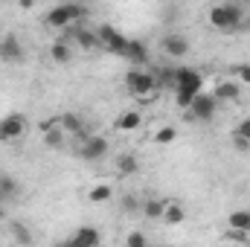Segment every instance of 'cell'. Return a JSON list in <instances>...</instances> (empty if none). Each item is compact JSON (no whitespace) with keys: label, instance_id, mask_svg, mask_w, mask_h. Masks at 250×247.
<instances>
[{"label":"cell","instance_id":"cell-34","mask_svg":"<svg viewBox=\"0 0 250 247\" xmlns=\"http://www.w3.org/2000/svg\"><path fill=\"white\" fill-rule=\"evenodd\" d=\"M123 209H125V212L140 209V204H137V198H134V195H125V198H123Z\"/></svg>","mask_w":250,"mask_h":247},{"label":"cell","instance_id":"cell-22","mask_svg":"<svg viewBox=\"0 0 250 247\" xmlns=\"http://www.w3.org/2000/svg\"><path fill=\"white\" fill-rule=\"evenodd\" d=\"M154 79H157V87H175V67H157Z\"/></svg>","mask_w":250,"mask_h":247},{"label":"cell","instance_id":"cell-14","mask_svg":"<svg viewBox=\"0 0 250 247\" xmlns=\"http://www.w3.org/2000/svg\"><path fill=\"white\" fill-rule=\"evenodd\" d=\"M47 26H53V29H64V26H70L73 23V18H70V6L64 3V6H53L50 12H47Z\"/></svg>","mask_w":250,"mask_h":247},{"label":"cell","instance_id":"cell-33","mask_svg":"<svg viewBox=\"0 0 250 247\" xmlns=\"http://www.w3.org/2000/svg\"><path fill=\"white\" fill-rule=\"evenodd\" d=\"M233 145H236L239 151H250V140L242 137V134H233Z\"/></svg>","mask_w":250,"mask_h":247},{"label":"cell","instance_id":"cell-2","mask_svg":"<svg viewBox=\"0 0 250 247\" xmlns=\"http://www.w3.org/2000/svg\"><path fill=\"white\" fill-rule=\"evenodd\" d=\"M242 6L236 3H224V6H212L209 9V26L215 29H236L242 23Z\"/></svg>","mask_w":250,"mask_h":247},{"label":"cell","instance_id":"cell-8","mask_svg":"<svg viewBox=\"0 0 250 247\" xmlns=\"http://www.w3.org/2000/svg\"><path fill=\"white\" fill-rule=\"evenodd\" d=\"M0 59L3 62H12V64H18L21 59H23V47H21V41H18V35H3L0 38Z\"/></svg>","mask_w":250,"mask_h":247},{"label":"cell","instance_id":"cell-27","mask_svg":"<svg viewBox=\"0 0 250 247\" xmlns=\"http://www.w3.org/2000/svg\"><path fill=\"white\" fill-rule=\"evenodd\" d=\"M224 242H239V245H245V242H250V233L248 230H236V227H230V233L224 236Z\"/></svg>","mask_w":250,"mask_h":247},{"label":"cell","instance_id":"cell-1","mask_svg":"<svg viewBox=\"0 0 250 247\" xmlns=\"http://www.w3.org/2000/svg\"><path fill=\"white\" fill-rule=\"evenodd\" d=\"M125 87L137 102H151L160 90L157 79H154V70H143V67H134V70L125 73Z\"/></svg>","mask_w":250,"mask_h":247},{"label":"cell","instance_id":"cell-37","mask_svg":"<svg viewBox=\"0 0 250 247\" xmlns=\"http://www.w3.org/2000/svg\"><path fill=\"white\" fill-rule=\"evenodd\" d=\"M242 3H250V0H242Z\"/></svg>","mask_w":250,"mask_h":247},{"label":"cell","instance_id":"cell-13","mask_svg":"<svg viewBox=\"0 0 250 247\" xmlns=\"http://www.w3.org/2000/svg\"><path fill=\"white\" fill-rule=\"evenodd\" d=\"M59 125H62L67 134H73L76 140H82V137L90 134V131H87V123H84L82 117H76V114H64L62 120H59Z\"/></svg>","mask_w":250,"mask_h":247},{"label":"cell","instance_id":"cell-21","mask_svg":"<svg viewBox=\"0 0 250 247\" xmlns=\"http://www.w3.org/2000/svg\"><path fill=\"white\" fill-rule=\"evenodd\" d=\"M227 227L248 230V233H250V212H248V209H236V212H230V218H227Z\"/></svg>","mask_w":250,"mask_h":247},{"label":"cell","instance_id":"cell-38","mask_svg":"<svg viewBox=\"0 0 250 247\" xmlns=\"http://www.w3.org/2000/svg\"><path fill=\"white\" fill-rule=\"evenodd\" d=\"M82 3H87V0H82Z\"/></svg>","mask_w":250,"mask_h":247},{"label":"cell","instance_id":"cell-31","mask_svg":"<svg viewBox=\"0 0 250 247\" xmlns=\"http://www.w3.org/2000/svg\"><path fill=\"white\" fill-rule=\"evenodd\" d=\"M12 233H15V239H18V242H32V236L23 230V224H12Z\"/></svg>","mask_w":250,"mask_h":247},{"label":"cell","instance_id":"cell-3","mask_svg":"<svg viewBox=\"0 0 250 247\" xmlns=\"http://www.w3.org/2000/svg\"><path fill=\"white\" fill-rule=\"evenodd\" d=\"M108 148H111V143L105 137H96V134H87V137L76 140V154L82 160H102L108 154Z\"/></svg>","mask_w":250,"mask_h":247},{"label":"cell","instance_id":"cell-6","mask_svg":"<svg viewBox=\"0 0 250 247\" xmlns=\"http://www.w3.org/2000/svg\"><path fill=\"white\" fill-rule=\"evenodd\" d=\"M26 134V120L21 114H6L0 120V143H15Z\"/></svg>","mask_w":250,"mask_h":247},{"label":"cell","instance_id":"cell-29","mask_svg":"<svg viewBox=\"0 0 250 247\" xmlns=\"http://www.w3.org/2000/svg\"><path fill=\"white\" fill-rule=\"evenodd\" d=\"M146 245H148V239L143 233H128L125 236V247H146Z\"/></svg>","mask_w":250,"mask_h":247},{"label":"cell","instance_id":"cell-11","mask_svg":"<svg viewBox=\"0 0 250 247\" xmlns=\"http://www.w3.org/2000/svg\"><path fill=\"white\" fill-rule=\"evenodd\" d=\"M163 53H166L169 59H184L189 53V41L184 35H166V38H163Z\"/></svg>","mask_w":250,"mask_h":247},{"label":"cell","instance_id":"cell-30","mask_svg":"<svg viewBox=\"0 0 250 247\" xmlns=\"http://www.w3.org/2000/svg\"><path fill=\"white\" fill-rule=\"evenodd\" d=\"M67 6H70V18H73V21H82V18L87 15V9H84L82 0H79V3H67Z\"/></svg>","mask_w":250,"mask_h":247},{"label":"cell","instance_id":"cell-19","mask_svg":"<svg viewBox=\"0 0 250 247\" xmlns=\"http://www.w3.org/2000/svg\"><path fill=\"white\" fill-rule=\"evenodd\" d=\"M99 242H102V236H99L93 227H82V230H79V233L70 239V245H90V247L99 245Z\"/></svg>","mask_w":250,"mask_h":247},{"label":"cell","instance_id":"cell-26","mask_svg":"<svg viewBox=\"0 0 250 247\" xmlns=\"http://www.w3.org/2000/svg\"><path fill=\"white\" fill-rule=\"evenodd\" d=\"M172 90H175V102H178V108H189V105H192L195 90H189V87H172Z\"/></svg>","mask_w":250,"mask_h":247},{"label":"cell","instance_id":"cell-20","mask_svg":"<svg viewBox=\"0 0 250 247\" xmlns=\"http://www.w3.org/2000/svg\"><path fill=\"white\" fill-rule=\"evenodd\" d=\"M117 169H120V175H137L140 172V160H137V154H120L117 157Z\"/></svg>","mask_w":250,"mask_h":247},{"label":"cell","instance_id":"cell-4","mask_svg":"<svg viewBox=\"0 0 250 247\" xmlns=\"http://www.w3.org/2000/svg\"><path fill=\"white\" fill-rule=\"evenodd\" d=\"M215 111H218V99L212 93H195L192 105L187 108L189 120H198V123H209L215 117Z\"/></svg>","mask_w":250,"mask_h":247},{"label":"cell","instance_id":"cell-36","mask_svg":"<svg viewBox=\"0 0 250 247\" xmlns=\"http://www.w3.org/2000/svg\"><path fill=\"white\" fill-rule=\"evenodd\" d=\"M6 201H9V198H6V192H3V186H0V206H3Z\"/></svg>","mask_w":250,"mask_h":247},{"label":"cell","instance_id":"cell-24","mask_svg":"<svg viewBox=\"0 0 250 247\" xmlns=\"http://www.w3.org/2000/svg\"><path fill=\"white\" fill-rule=\"evenodd\" d=\"M87 198H90L93 204H105V201H111V198H114V189H111L108 184H99V186H93V189H90V195H87Z\"/></svg>","mask_w":250,"mask_h":247},{"label":"cell","instance_id":"cell-32","mask_svg":"<svg viewBox=\"0 0 250 247\" xmlns=\"http://www.w3.org/2000/svg\"><path fill=\"white\" fill-rule=\"evenodd\" d=\"M236 76H239L242 84H250V64H239L236 67Z\"/></svg>","mask_w":250,"mask_h":247},{"label":"cell","instance_id":"cell-18","mask_svg":"<svg viewBox=\"0 0 250 247\" xmlns=\"http://www.w3.org/2000/svg\"><path fill=\"white\" fill-rule=\"evenodd\" d=\"M70 56H73V53H70V41H67V38L56 41V44L50 47V59H53L56 64H67L70 62Z\"/></svg>","mask_w":250,"mask_h":247},{"label":"cell","instance_id":"cell-23","mask_svg":"<svg viewBox=\"0 0 250 247\" xmlns=\"http://www.w3.org/2000/svg\"><path fill=\"white\" fill-rule=\"evenodd\" d=\"M175 137H178V131H175L172 125H163V128H157V131H154L151 143H157V145H169V143H175Z\"/></svg>","mask_w":250,"mask_h":247},{"label":"cell","instance_id":"cell-35","mask_svg":"<svg viewBox=\"0 0 250 247\" xmlns=\"http://www.w3.org/2000/svg\"><path fill=\"white\" fill-rule=\"evenodd\" d=\"M233 134H242V137H248V140H250V117L236 125V131H233Z\"/></svg>","mask_w":250,"mask_h":247},{"label":"cell","instance_id":"cell-9","mask_svg":"<svg viewBox=\"0 0 250 247\" xmlns=\"http://www.w3.org/2000/svg\"><path fill=\"white\" fill-rule=\"evenodd\" d=\"M212 96L218 102H239L242 99V82H218Z\"/></svg>","mask_w":250,"mask_h":247},{"label":"cell","instance_id":"cell-17","mask_svg":"<svg viewBox=\"0 0 250 247\" xmlns=\"http://www.w3.org/2000/svg\"><path fill=\"white\" fill-rule=\"evenodd\" d=\"M64 131L62 125L56 123V125H47V131H44V143H47V148H62L64 145Z\"/></svg>","mask_w":250,"mask_h":247},{"label":"cell","instance_id":"cell-16","mask_svg":"<svg viewBox=\"0 0 250 247\" xmlns=\"http://www.w3.org/2000/svg\"><path fill=\"white\" fill-rule=\"evenodd\" d=\"M184 218H187L184 206H181L178 201H166V206H163V221H166V224H184Z\"/></svg>","mask_w":250,"mask_h":247},{"label":"cell","instance_id":"cell-10","mask_svg":"<svg viewBox=\"0 0 250 247\" xmlns=\"http://www.w3.org/2000/svg\"><path fill=\"white\" fill-rule=\"evenodd\" d=\"M123 59H125V62H131L134 67H143V64L148 62V50H146V44H143V41L128 38V47H125Z\"/></svg>","mask_w":250,"mask_h":247},{"label":"cell","instance_id":"cell-12","mask_svg":"<svg viewBox=\"0 0 250 247\" xmlns=\"http://www.w3.org/2000/svg\"><path fill=\"white\" fill-rule=\"evenodd\" d=\"M67 41H76L82 50H96L99 47V35L96 32H90V29H84V26H76L70 35H64Z\"/></svg>","mask_w":250,"mask_h":247},{"label":"cell","instance_id":"cell-15","mask_svg":"<svg viewBox=\"0 0 250 247\" xmlns=\"http://www.w3.org/2000/svg\"><path fill=\"white\" fill-rule=\"evenodd\" d=\"M143 125V117H140V111H134V108H128L123 111L120 117H117V131H137Z\"/></svg>","mask_w":250,"mask_h":247},{"label":"cell","instance_id":"cell-28","mask_svg":"<svg viewBox=\"0 0 250 247\" xmlns=\"http://www.w3.org/2000/svg\"><path fill=\"white\" fill-rule=\"evenodd\" d=\"M0 186H3V192H6V198H15V195H18V184H15V178L0 175Z\"/></svg>","mask_w":250,"mask_h":247},{"label":"cell","instance_id":"cell-25","mask_svg":"<svg viewBox=\"0 0 250 247\" xmlns=\"http://www.w3.org/2000/svg\"><path fill=\"white\" fill-rule=\"evenodd\" d=\"M163 206H166V201L151 198V201L143 204V215H146V218H163Z\"/></svg>","mask_w":250,"mask_h":247},{"label":"cell","instance_id":"cell-5","mask_svg":"<svg viewBox=\"0 0 250 247\" xmlns=\"http://www.w3.org/2000/svg\"><path fill=\"white\" fill-rule=\"evenodd\" d=\"M96 35H99V47H105V50L114 53V56H123L125 47H128V38H125L120 29L108 26V23H102V26L96 29Z\"/></svg>","mask_w":250,"mask_h":247},{"label":"cell","instance_id":"cell-7","mask_svg":"<svg viewBox=\"0 0 250 247\" xmlns=\"http://www.w3.org/2000/svg\"><path fill=\"white\" fill-rule=\"evenodd\" d=\"M175 87H189L195 93H201L204 87V76L192 67H175Z\"/></svg>","mask_w":250,"mask_h":247}]
</instances>
